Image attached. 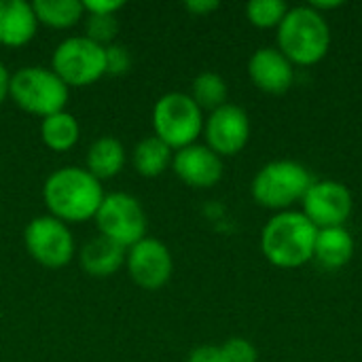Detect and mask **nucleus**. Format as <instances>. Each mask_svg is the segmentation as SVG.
Wrapping results in <instances>:
<instances>
[{
  "label": "nucleus",
  "instance_id": "39448f33",
  "mask_svg": "<svg viewBox=\"0 0 362 362\" xmlns=\"http://www.w3.org/2000/svg\"><path fill=\"white\" fill-rule=\"evenodd\" d=\"M312 182L305 165L291 159H278L257 172L250 191L259 206L286 212L293 204L303 202Z\"/></svg>",
  "mask_w": 362,
  "mask_h": 362
},
{
  "label": "nucleus",
  "instance_id": "20e7f679",
  "mask_svg": "<svg viewBox=\"0 0 362 362\" xmlns=\"http://www.w3.org/2000/svg\"><path fill=\"white\" fill-rule=\"evenodd\" d=\"M8 98L25 112L40 119L66 110L70 87L45 66H25L11 74Z\"/></svg>",
  "mask_w": 362,
  "mask_h": 362
},
{
  "label": "nucleus",
  "instance_id": "412c9836",
  "mask_svg": "<svg viewBox=\"0 0 362 362\" xmlns=\"http://www.w3.org/2000/svg\"><path fill=\"white\" fill-rule=\"evenodd\" d=\"M32 8H34L38 23L55 28V30L72 28L85 15L81 0H34Z\"/></svg>",
  "mask_w": 362,
  "mask_h": 362
},
{
  "label": "nucleus",
  "instance_id": "cd10ccee",
  "mask_svg": "<svg viewBox=\"0 0 362 362\" xmlns=\"http://www.w3.org/2000/svg\"><path fill=\"white\" fill-rule=\"evenodd\" d=\"M187 362H227L223 352H221V346H199L195 348L191 354H189V361Z\"/></svg>",
  "mask_w": 362,
  "mask_h": 362
},
{
  "label": "nucleus",
  "instance_id": "393cba45",
  "mask_svg": "<svg viewBox=\"0 0 362 362\" xmlns=\"http://www.w3.org/2000/svg\"><path fill=\"white\" fill-rule=\"evenodd\" d=\"M221 352H223V356H225V361L227 362L259 361L257 348H255L248 339H242V337H231V339H227V341L221 346Z\"/></svg>",
  "mask_w": 362,
  "mask_h": 362
},
{
  "label": "nucleus",
  "instance_id": "aec40b11",
  "mask_svg": "<svg viewBox=\"0 0 362 362\" xmlns=\"http://www.w3.org/2000/svg\"><path fill=\"white\" fill-rule=\"evenodd\" d=\"M81 138V125L76 117L68 110L49 115L40 121V140L47 148L55 153L70 151Z\"/></svg>",
  "mask_w": 362,
  "mask_h": 362
},
{
  "label": "nucleus",
  "instance_id": "f257e3e1",
  "mask_svg": "<svg viewBox=\"0 0 362 362\" xmlns=\"http://www.w3.org/2000/svg\"><path fill=\"white\" fill-rule=\"evenodd\" d=\"M102 199V182L78 165H64L51 172L42 185V202L49 214L66 225L93 218Z\"/></svg>",
  "mask_w": 362,
  "mask_h": 362
},
{
  "label": "nucleus",
  "instance_id": "4be33fe9",
  "mask_svg": "<svg viewBox=\"0 0 362 362\" xmlns=\"http://www.w3.org/2000/svg\"><path fill=\"white\" fill-rule=\"evenodd\" d=\"M189 95L193 98V102L202 110L214 112L216 108L227 104L229 89H227V83H225V78L221 74H216V72H202V74H197L193 78Z\"/></svg>",
  "mask_w": 362,
  "mask_h": 362
},
{
  "label": "nucleus",
  "instance_id": "f3484780",
  "mask_svg": "<svg viewBox=\"0 0 362 362\" xmlns=\"http://www.w3.org/2000/svg\"><path fill=\"white\" fill-rule=\"evenodd\" d=\"M354 255V238L346 227H331V229H318L316 246H314V259L320 267L333 272L341 269L350 263Z\"/></svg>",
  "mask_w": 362,
  "mask_h": 362
},
{
  "label": "nucleus",
  "instance_id": "b1692460",
  "mask_svg": "<svg viewBox=\"0 0 362 362\" xmlns=\"http://www.w3.org/2000/svg\"><path fill=\"white\" fill-rule=\"evenodd\" d=\"M119 34V19L117 15H85V38L108 47Z\"/></svg>",
  "mask_w": 362,
  "mask_h": 362
},
{
  "label": "nucleus",
  "instance_id": "6e6552de",
  "mask_svg": "<svg viewBox=\"0 0 362 362\" xmlns=\"http://www.w3.org/2000/svg\"><path fill=\"white\" fill-rule=\"evenodd\" d=\"M93 221L100 235L123 248H132L146 238V212L142 204L129 193L104 195Z\"/></svg>",
  "mask_w": 362,
  "mask_h": 362
},
{
  "label": "nucleus",
  "instance_id": "7ed1b4c3",
  "mask_svg": "<svg viewBox=\"0 0 362 362\" xmlns=\"http://www.w3.org/2000/svg\"><path fill=\"white\" fill-rule=\"evenodd\" d=\"M331 28L322 13L308 6L288 8L278 25V49L295 66H314L329 53Z\"/></svg>",
  "mask_w": 362,
  "mask_h": 362
},
{
  "label": "nucleus",
  "instance_id": "423d86ee",
  "mask_svg": "<svg viewBox=\"0 0 362 362\" xmlns=\"http://www.w3.org/2000/svg\"><path fill=\"white\" fill-rule=\"evenodd\" d=\"M204 110L189 93L170 91L153 106V129L172 151H180L197 142L204 134Z\"/></svg>",
  "mask_w": 362,
  "mask_h": 362
},
{
  "label": "nucleus",
  "instance_id": "dca6fc26",
  "mask_svg": "<svg viewBox=\"0 0 362 362\" xmlns=\"http://www.w3.org/2000/svg\"><path fill=\"white\" fill-rule=\"evenodd\" d=\"M125 255L127 248L110 242L104 235H98L78 250V263L87 276L108 278L125 265Z\"/></svg>",
  "mask_w": 362,
  "mask_h": 362
},
{
  "label": "nucleus",
  "instance_id": "c85d7f7f",
  "mask_svg": "<svg viewBox=\"0 0 362 362\" xmlns=\"http://www.w3.org/2000/svg\"><path fill=\"white\" fill-rule=\"evenodd\" d=\"M218 6H221V4H218L216 0H189V2H185V8H187L189 13L197 15V17L208 15V13L216 11Z\"/></svg>",
  "mask_w": 362,
  "mask_h": 362
},
{
  "label": "nucleus",
  "instance_id": "9d476101",
  "mask_svg": "<svg viewBox=\"0 0 362 362\" xmlns=\"http://www.w3.org/2000/svg\"><path fill=\"white\" fill-rule=\"evenodd\" d=\"M125 267L136 286L144 291H159L170 282L174 261L170 248L163 242L146 235L144 240L127 248Z\"/></svg>",
  "mask_w": 362,
  "mask_h": 362
},
{
  "label": "nucleus",
  "instance_id": "5701e85b",
  "mask_svg": "<svg viewBox=\"0 0 362 362\" xmlns=\"http://www.w3.org/2000/svg\"><path fill=\"white\" fill-rule=\"evenodd\" d=\"M288 6L282 0H250L246 4V17L252 25L261 30L278 28L286 17Z\"/></svg>",
  "mask_w": 362,
  "mask_h": 362
},
{
  "label": "nucleus",
  "instance_id": "bb28decb",
  "mask_svg": "<svg viewBox=\"0 0 362 362\" xmlns=\"http://www.w3.org/2000/svg\"><path fill=\"white\" fill-rule=\"evenodd\" d=\"M123 6L121 0H83L85 15H117Z\"/></svg>",
  "mask_w": 362,
  "mask_h": 362
},
{
  "label": "nucleus",
  "instance_id": "f03ea898",
  "mask_svg": "<svg viewBox=\"0 0 362 362\" xmlns=\"http://www.w3.org/2000/svg\"><path fill=\"white\" fill-rule=\"evenodd\" d=\"M318 229L303 212L286 210L267 221L261 233L263 257L280 269H297L314 259Z\"/></svg>",
  "mask_w": 362,
  "mask_h": 362
},
{
  "label": "nucleus",
  "instance_id": "4468645a",
  "mask_svg": "<svg viewBox=\"0 0 362 362\" xmlns=\"http://www.w3.org/2000/svg\"><path fill=\"white\" fill-rule=\"evenodd\" d=\"M248 76L257 89L272 95H280L291 89L295 81V66L280 49L263 47L250 55Z\"/></svg>",
  "mask_w": 362,
  "mask_h": 362
},
{
  "label": "nucleus",
  "instance_id": "ddd939ff",
  "mask_svg": "<svg viewBox=\"0 0 362 362\" xmlns=\"http://www.w3.org/2000/svg\"><path fill=\"white\" fill-rule=\"evenodd\" d=\"M172 170L185 185L195 189H210L223 178V157H218L206 144L195 142L174 151Z\"/></svg>",
  "mask_w": 362,
  "mask_h": 362
},
{
  "label": "nucleus",
  "instance_id": "2eb2a0df",
  "mask_svg": "<svg viewBox=\"0 0 362 362\" xmlns=\"http://www.w3.org/2000/svg\"><path fill=\"white\" fill-rule=\"evenodd\" d=\"M38 32V19L32 2L25 0H0V45L23 47Z\"/></svg>",
  "mask_w": 362,
  "mask_h": 362
},
{
  "label": "nucleus",
  "instance_id": "1a4fd4ad",
  "mask_svg": "<svg viewBox=\"0 0 362 362\" xmlns=\"http://www.w3.org/2000/svg\"><path fill=\"white\" fill-rule=\"evenodd\" d=\"M23 244L28 255L42 267L59 269L68 265L74 255V238L66 223L53 218L51 214L32 218L23 229Z\"/></svg>",
  "mask_w": 362,
  "mask_h": 362
},
{
  "label": "nucleus",
  "instance_id": "9b49d317",
  "mask_svg": "<svg viewBox=\"0 0 362 362\" xmlns=\"http://www.w3.org/2000/svg\"><path fill=\"white\" fill-rule=\"evenodd\" d=\"M352 206L350 189L337 180H316L303 197V214L316 229L344 227Z\"/></svg>",
  "mask_w": 362,
  "mask_h": 362
},
{
  "label": "nucleus",
  "instance_id": "f8f14e48",
  "mask_svg": "<svg viewBox=\"0 0 362 362\" xmlns=\"http://www.w3.org/2000/svg\"><path fill=\"white\" fill-rule=\"evenodd\" d=\"M206 146L218 157L238 155L250 138V119L244 108L235 104H225L208 115L204 121Z\"/></svg>",
  "mask_w": 362,
  "mask_h": 362
},
{
  "label": "nucleus",
  "instance_id": "c756f323",
  "mask_svg": "<svg viewBox=\"0 0 362 362\" xmlns=\"http://www.w3.org/2000/svg\"><path fill=\"white\" fill-rule=\"evenodd\" d=\"M8 89H11V72L0 62V104L8 98Z\"/></svg>",
  "mask_w": 362,
  "mask_h": 362
},
{
  "label": "nucleus",
  "instance_id": "0eeeda50",
  "mask_svg": "<svg viewBox=\"0 0 362 362\" xmlns=\"http://www.w3.org/2000/svg\"><path fill=\"white\" fill-rule=\"evenodd\" d=\"M51 70L68 87L93 85L106 74V47L85 36H70L55 47Z\"/></svg>",
  "mask_w": 362,
  "mask_h": 362
},
{
  "label": "nucleus",
  "instance_id": "6ab92c4d",
  "mask_svg": "<svg viewBox=\"0 0 362 362\" xmlns=\"http://www.w3.org/2000/svg\"><path fill=\"white\" fill-rule=\"evenodd\" d=\"M172 159H174V151L157 136L142 138L132 151V163L136 172L144 178L161 176L172 165Z\"/></svg>",
  "mask_w": 362,
  "mask_h": 362
},
{
  "label": "nucleus",
  "instance_id": "a878e982",
  "mask_svg": "<svg viewBox=\"0 0 362 362\" xmlns=\"http://www.w3.org/2000/svg\"><path fill=\"white\" fill-rule=\"evenodd\" d=\"M132 66V55L123 45H108L106 47V74H123Z\"/></svg>",
  "mask_w": 362,
  "mask_h": 362
},
{
  "label": "nucleus",
  "instance_id": "a211bd4d",
  "mask_svg": "<svg viewBox=\"0 0 362 362\" xmlns=\"http://www.w3.org/2000/svg\"><path fill=\"white\" fill-rule=\"evenodd\" d=\"M125 146L112 138V136H100L98 140L91 142L89 151H87V165L85 170L95 176L100 182L102 180H108V178H115L123 165H125Z\"/></svg>",
  "mask_w": 362,
  "mask_h": 362
}]
</instances>
